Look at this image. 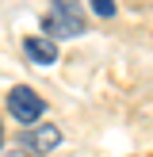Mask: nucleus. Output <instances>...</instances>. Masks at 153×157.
Wrapping results in <instances>:
<instances>
[{"instance_id": "f257e3e1", "label": "nucleus", "mask_w": 153, "mask_h": 157, "mask_svg": "<svg viewBox=\"0 0 153 157\" xmlns=\"http://www.w3.org/2000/svg\"><path fill=\"white\" fill-rule=\"evenodd\" d=\"M42 31L50 38H76V35H84L80 0H50V12L42 15Z\"/></svg>"}, {"instance_id": "f03ea898", "label": "nucleus", "mask_w": 153, "mask_h": 157, "mask_svg": "<svg viewBox=\"0 0 153 157\" xmlns=\"http://www.w3.org/2000/svg\"><path fill=\"white\" fill-rule=\"evenodd\" d=\"M46 104L42 96H38L35 88H27V84H15L12 92H8V115H12L15 123H23V127H35L38 119H42Z\"/></svg>"}, {"instance_id": "7ed1b4c3", "label": "nucleus", "mask_w": 153, "mask_h": 157, "mask_svg": "<svg viewBox=\"0 0 153 157\" xmlns=\"http://www.w3.org/2000/svg\"><path fill=\"white\" fill-rule=\"evenodd\" d=\"M23 54H27L35 65H54L58 61V42L50 35H27L23 38Z\"/></svg>"}, {"instance_id": "20e7f679", "label": "nucleus", "mask_w": 153, "mask_h": 157, "mask_svg": "<svg viewBox=\"0 0 153 157\" xmlns=\"http://www.w3.org/2000/svg\"><path fill=\"white\" fill-rule=\"evenodd\" d=\"M23 146H27L31 153H50V150L61 146V130L54 127V123H42V127H35V130L23 134Z\"/></svg>"}, {"instance_id": "39448f33", "label": "nucleus", "mask_w": 153, "mask_h": 157, "mask_svg": "<svg viewBox=\"0 0 153 157\" xmlns=\"http://www.w3.org/2000/svg\"><path fill=\"white\" fill-rule=\"evenodd\" d=\"M92 12H96L99 19H111L119 8H115V0H92Z\"/></svg>"}, {"instance_id": "423d86ee", "label": "nucleus", "mask_w": 153, "mask_h": 157, "mask_svg": "<svg viewBox=\"0 0 153 157\" xmlns=\"http://www.w3.org/2000/svg\"><path fill=\"white\" fill-rule=\"evenodd\" d=\"M8 157H23V153H8Z\"/></svg>"}, {"instance_id": "0eeeda50", "label": "nucleus", "mask_w": 153, "mask_h": 157, "mask_svg": "<svg viewBox=\"0 0 153 157\" xmlns=\"http://www.w3.org/2000/svg\"><path fill=\"white\" fill-rule=\"evenodd\" d=\"M0 146H4V142H0Z\"/></svg>"}]
</instances>
